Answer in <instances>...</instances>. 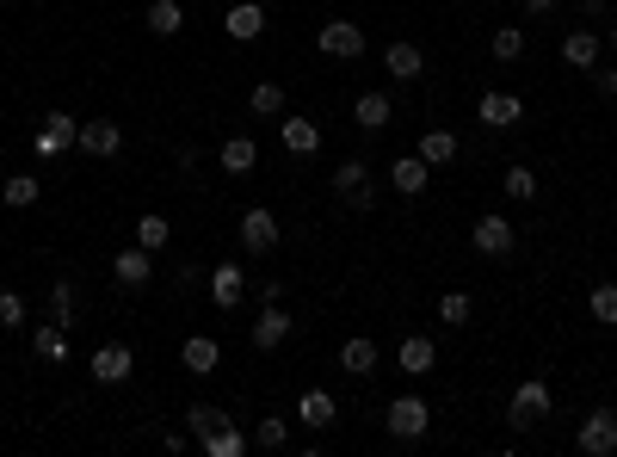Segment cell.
I'll return each mask as SVG.
<instances>
[{"instance_id": "cell-1", "label": "cell", "mask_w": 617, "mask_h": 457, "mask_svg": "<svg viewBox=\"0 0 617 457\" xmlns=\"http://www.w3.org/2000/svg\"><path fill=\"white\" fill-rule=\"evenodd\" d=\"M383 427H389V439H420V433L432 427V408H426L420 396H395V402L383 408Z\"/></svg>"}, {"instance_id": "cell-2", "label": "cell", "mask_w": 617, "mask_h": 457, "mask_svg": "<svg viewBox=\"0 0 617 457\" xmlns=\"http://www.w3.org/2000/svg\"><path fill=\"white\" fill-rule=\"evenodd\" d=\"M574 451H580V457H611V451H617V414H611V408H599V414L580 420Z\"/></svg>"}, {"instance_id": "cell-3", "label": "cell", "mask_w": 617, "mask_h": 457, "mask_svg": "<svg viewBox=\"0 0 617 457\" xmlns=\"http://www.w3.org/2000/svg\"><path fill=\"white\" fill-rule=\"evenodd\" d=\"M315 44H321V56H328V62H358V56H365V31H358L352 19H328Z\"/></svg>"}, {"instance_id": "cell-4", "label": "cell", "mask_w": 617, "mask_h": 457, "mask_svg": "<svg viewBox=\"0 0 617 457\" xmlns=\"http://www.w3.org/2000/svg\"><path fill=\"white\" fill-rule=\"evenodd\" d=\"M556 408V396H550V383H537V377H525L519 390H513V408H506V420H513V427H537L543 414Z\"/></svg>"}, {"instance_id": "cell-5", "label": "cell", "mask_w": 617, "mask_h": 457, "mask_svg": "<svg viewBox=\"0 0 617 457\" xmlns=\"http://www.w3.org/2000/svg\"><path fill=\"white\" fill-rule=\"evenodd\" d=\"M334 192H340L352 210H377V186H371V167H365V161H340V167H334Z\"/></svg>"}, {"instance_id": "cell-6", "label": "cell", "mask_w": 617, "mask_h": 457, "mask_svg": "<svg viewBox=\"0 0 617 457\" xmlns=\"http://www.w3.org/2000/svg\"><path fill=\"white\" fill-rule=\"evenodd\" d=\"M87 371H93V383H130L136 377V353H130L124 340H105L99 353L87 359Z\"/></svg>"}, {"instance_id": "cell-7", "label": "cell", "mask_w": 617, "mask_h": 457, "mask_svg": "<svg viewBox=\"0 0 617 457\" xmlns=\"http://www.w3.org/2000/svg\"><path fill=\"white\" fill-rule=\"evenodd\" d=\"M241 248H247V254H260V260H266V254L278 248V217H272L266 204L241 210Z\"/></svg>"}, {"instance_id": "cell-8", "label": "cell", "mask_w": 617, "mask_h": 457, "mask_svg": "<svg viewBox=\"0 0 617 457\" xmlns=\"http://www.w3.org/2000/svg\"><path fill=\"white\" fill-rule=\"evenodd\" d=\"M75 149H81V155H93V161H105V155H118V149H124V130H118L112 118H87V124H81V136H75Z\"/></svg>"}, {"instance_id": "cell-9", "label": "cell", "mask_w": 617, "mask_h": 457, "mask_svg": "<svg viewBox=\"0 0 617 457\" xmlns=\"http://www.w3.org/2000/svg\"><path fill=\"white\" fill-rule=\"evenodd\" d=\"M75 136H81V118L50 112V118H44V130H38V143H31V149H38V161H56L68 143H75Z\"/></svg>"}, {"instance_id": "cell-10", "label": "cell", "mask_w": 617, "mask_h": 457, "mask_svg": "<svg viewBox=\"0 0 617 457\" xmlns=\"http://www.w3.org/2000/svg\"><path fill=\"white\" fill-rule=\"evenodd\" d=\"M476 118H482L488 130H513V124L525 118V99H519V93H482V99H476Z\"/></svg>"}, {"instance_id": "cell-11", "label": "cell", "mask_w": 617, "mask_h": 457, "mask_svg": "<svg viewBox=\"0 0 617 457\" xmlns=\"http://www.w3.org/2000/svg\"><path fill=\"white\" fill-rule=\"evenodd\" d=\"M469 241H476V254H488V260H506V254H513V223H506V217H476V235H469Z\"/></svg>"}, {"instance_id": "cell-12", "label": "cell", "mask_w": 617, "mask_h": 457, "mask_svg": "<svg viewBox=\"0 0 617 457\" xmlns=\"http://www.w3.org/2000/svg\"><path fill=\"white\" fill-rule=\"evenodd\" d=\"M223 31H229L235 44H253L266 31V7H260V0H235V7L223 13Z\"/></svg>"}, {"instance_id": "cell-13", "label": "cell", "mask_w": 617, "mask_h": 457, "mask_svg": "<svg viewBox=\"0 0 617 457\" xmlns=\"http://www.w3.org/2000/svg\"><path fill=\"white\" fill-rule=\"evenodd\" d=\"M290 328H297V322H290L278 303H266V309H260V322H253V353H278V346L290 340Z\"/></svg>"}, {"instance_id": "cell-14", "label": "cell", "mask_w": 617, "mask_h": 457, "mask_svg": "<svg viewBox=\"0 0 617 457\" xmlns=\"http://www.w3.org/2000/svg\"><path fill=\"white\" fill-rule=\"evenodd\" d=\"M112 278H118L124 291H142V285L155 278V254H149V248H124V254L112 260Z\"/></svg>"}, {"instance_id": "cell-15", "label": "cell", "mask_w": 617, "mask_h": 457, "mask_svg": "<svg viewBox=\"0 0 617 457\" xmlns=\"http://www.w3.org/2000/svg\"><path fill=\"white\" fill-rule=\"evenodd\" d=\"M426 180H432V167H426L420 155H395V161H389V186L402 192V198H420Z\"/></svg>"}, {"instance_id": "cell-16", "label": "cell", "mask_w": 617, "mask_h": 457, "mask_svg": "<svg viewBox=\"0 0 617 457\" xmlns=\"http://www.w3.org/2000/svg\"><path fill=\"white\" fill-rule=\"evenodd\" d=\"M247 297V272L241 266H210V303L216 309H241Z\"/></svg>"}, {"instance_id": "cell-17", "label": "cell", "mask_w": 617, "mask_h": 457, "mask_svg": "<svg viewBox=\"0 0 617 457\" xmlns=\"http://www.w3.org/2000/svg\"><path fill=\"white\" fill-rule=\"evenodd\" d=\"M599 56H605V44H599V31H587V25H574L562 38V62L568 68H599Z\"/></svg>"}, {"instance_id": "cell-18", "label": "cell", "mask_w": 617, "mask_h": 457, "mask_svg": "<svg viewBox=\"0 0 617 457\" xmlns=\"http://www.w3.org/2000/svg\"><path fill=\"white\" fill-rule=\"evenodd\" d=\"M179 365H186L192 377H210L216 365H223V346H216L210 334H192L186 346H179Z\"/></svg>"}, {"instance_id": "cell-19", "label": "cell", "mask_w": 617, "mask_h": 457, "mask_svg": "<svg viewBox=\"0 0 617 457\" xmlns=\"http://www.w3.org/2000/svg\"><path fill=\"white\" fill-rule=\"evenodd\" d=\"M395 359H402L408 377H426V371H439V346H432L426 334H402V353Z\"/></svg>"}, {"instance_id": "cell-20", "label": "cell", "mask_w": 617, "mask_h": 457, "mask_svg": "<svg viewBox=\"0 0 617 457\" xmlns=\"http://www.w3.org/2000/svg\"><path fill=\"white\" fill-rule=\"evenodd\" d=\"M383 68H389L395 81H420V75H426V56H420V44H402V38H395V44L383 50Z\"/></svg>"}, {"instance_id": "cell-21", "label": "cell", "mask_w": 617, "mask_h": 457, "mask_svg": "<svg viewBox=\"0 0 617 457\" xmlns=\"http://www.w3.org/2000/svg\"><path fill=\"white\" fill-rule=\"evenodd\" d=\"M297 420H303V427H334L340 402H334L328 390H303V396H297Z\"/></svg>"}, {"instance_id": "cell-22", "label": "cell", "mask_w": 617, "mask_h": 457, "mask_svg": "<svg viewBox=\"0 0 617 457\" xmlns=\"http://www.w3.org/2000/svg\"><path fill=\"white\" fill-rule=\"evenodd\" d=\"M216 167L235 173V180H241V173H253V167H260V149H253V136H229L223 155H216Z\"/></svg>"}, {"instance_id": "cell-23", "label": "cell", "mask_w": 617, "mask_h": 457, "mask_svg": "<svg viewBox=\"0 0 617 457\" xmlns=\"http://www.w3.org/2000/svg\"><path fill=\"white\" fill-rule=\"evenodd\" d=\"M142 25H149L155 38H179V31H186V7H179V0H155V7L142 13Z\"/></svg>"}, {"instance_id": "cell-24", "label": "cell", "mask_w": 617, "mask_h": 457, "mask_svg": "<svg viewBox=\"0 0 617 457\" xmlns=\"http://www.w3.org/2000/svg\"><path fill=\"white\" fill-rule=\"evenodd\" d=\"M340 371H346V377H371V371H377V340H365V334L346 340V346H340Z\"/></svg>"}, {"instance_id": "cell-25", "label": "cell", "mask_w": 617, "mask_h": 457, "mask_svg": "<svg viewBox=\"0 0 617 457\" xmlns=\"http://www.w3.org/2000/svg\"><path fill=\"white\" fill-rule=\"evenodd\" d=\"M0 198H7V210H31V204L44 198V180H38V173H7Z\"/></svg>"}, {"instance_id": "cell-26", "label": "cell", "mask_w": 617, "mask_h": 457, "mask_svg": "<svg viewBox=\"0 0 617 457\" xmlns=\"http://www.w3.org/2000/svg\"><path fill=\"white\" fill-rule=\"evenodd\" d=\"M31 353L50 359V365H68V328H62V322H44L38 334H31Z\"/></svg>"}, {"instance_id": "cell-27", "label": "cell", "mask_w": 617, "mask_h": 457, "mask_svg": "<svg viewBox=\"0 0 617 457\" xmlns=\"http://www.w3.org/2000/svg\"><path fill=\"white\" fill-rule=\"evenodd\" d=\"M352 118H358V130H383V124L395 118V105H389V93H358Z\"/></svg>"}, {"instance_id": "cell-28", "label": "cell", "mask_w": 617, "mask_h": 457, "mask_svg": "<svg viewBox=\"0 0 617 457\" xmlns=\"http://www.w3.org/2000/svg\"><path fill=\"white\" fill-rule=\"evenodd\" d=\"M278 136H284V149H290V155H315V149H321V130H315L309 118H284V124H278Z\"/></svg>"}, {"instance_id": "cell-29", "label": "cell", "mask_w": 617, "mask_h": 457, "mask_svg": "<svg viewBox=\"0 0 617 457\" xmlns=\"http://www.w3.org/2000/svg\"><path fill=\"white\" fill-rule=\"evenodd\" d=\"M420 161H426V167L457 161V136H451V130H426V136H420Z\"/></svg>"}, {"instance_id": "cell-30", "label": "cell", "mask_w": 617, "mask_h": 457, "mask_svg": "<svg viewBox=\"0 0 617 457\" xmlns=\"http://www.w3.org/2000/svg\"><path fill=\"white\" fill-rule=\"evenodd\" d=\"M223 420H229L223 408H210V402H192V408H186V433H192V439L204 445V439H210L216 427H223Z\"/></svg>"}, {"instance_id": "cell-31", "label": "cell", "mask_w": 617, "mask_h": 457, "mask_svg": "<svg viewBox=\"0 0 617 457\" xmlns=\"http://www.w3.org/2000/svg\"><path fill=\"white\" fill-rule=\"evenodd\" d=\"M173 241V223L167 217H136V248H149V254H161Z\"/></svg>"}, {"instance_id": "cell-32", "label": "cell", "mask_w": 617, "mask_h": 457, "mask_svg": "<svg viewBox=\"0 0 617 457\" xmlns=\"http://www.w3.org/2000/svg\"><path fill=\"white\" fill-rule=\"evenodd\" d=\"M247 445H253V439H247V433H235L229 420H223V427H216V433L204 439V451H210V457H241Z\"/></svg>"}, {"instance_id": "cell-33", "label": "cell", "mask_w": 617, "mask_h": 457, "mask_svg": "<svg viewBox=\"0 0 617 457\" xmlns=\"http://www.w3.org/2000/svg\"><path fill=\"white\" fill-rule=\"evenodd\" d=\"M247 105H253V118H278V112H284V87H278V81H260V87L247 93Z\"/></svg>"}, {"instance_id": "cell-34", "label": "cell", "mask_w": 617, "mask_h": 457, "mask_svg": "<svg viewBox=\"0 0 617 457\" xmlns=\"http://www.w3.org/2000/svg\"><path fill=\"white\" fill-rule=\"evenodd\" d=\"M253 445H260V451H284V445H290V427H284L278 414H260V427H253Z\"/></svg>"}, {"instance_id": "cell-35", "label": "cell", "mask_w": 617, "mask_h": 457, "mask_svg": "<svg viewBox=\"0 0 617 457\" xmlns=\"http://www.w3.org/2000/svg\"><path fill=\"white\" fill-rule=\"evenodd\" d=\"M50 322H75V285H68V278H56V285H50Z\"/></svg>"}, {"instance_id": "cell-36", "label": "cell", "mask_w": 617, "mask_h": 457, "mask_svg": "<svg viewBox=\"0 0 617 457\" xmlns=\"http://www.w3.org/2000/svg\"><path fill=\"white\" fill-rule=\"evenodd\" d=\"M506 198L531 204V198H537V173H531V167H506Z\"/></svg>"}, {"instance_id": "cell-37", "label": "cell", "mask_w": 617, "mask_h": 457, "mask_svg": "<svg viewBox=\"0 0 617 457\" xmlns=\"http://www.w3.org/2000/svg\"><path fill=\"white\" fill-rule=\"evenodd\" d=\"M494 56H500V62H519V56H525V31H519V25H500V31H494Z\"/></svg>"}, {"instance_id": "cell-38", "label": "cell", "mask_w": 617, "mask_h": 457, "mask_svg": "<svg viewBox=\"0 0 617 457\" xmlns=\"http://www.w3.org/2000/svg\"><path fill=\"white\" fill-rule=\"evenodd\" d=\"M587 309L599 315L605 328H617V285H593V297H587Z\"/></svg>"}, {"instance_id": "cell-39", "label": "cell", "mask_w": 617, "mask_h": 457, "mask_svg": "<svg viewBox=\"0 0 617 457\" xmlns=\"http://www.w3.org/2000/svg\"><path fill=\"white\" fill-rule=\"evenodd\" d=\"M439 322H445V328H463V322H469V297H463V291H445V297H439Z\"/></svg>"}, {"instance_id": "cell-40", "label": "cell", "mask_w": 617, "mask_h": 457, "mask_svg": "<svg viewBox=\"0 0 617 457\" xmlns=\"http://www.w3.org/2000/svg\"><path fill=\"white\" fill-rule=\"evenodd\" d=\"M0 328H7V334L25 328V297L19 291H0Z\"/></svg>"}, {"instance_id": "cell-41", "label": "cell", "mask_w": 617, "mask_h": 457, "mask_svg": "<svg viewBox=\"0 0 617 457\" xmlns=\"http://www.w3.org/2000/svg\"><path fill=\"white\" fill-rule=\"evenodd\" d=\"M593 87H599L605 99H617V68H593Z\"/></svg>"}, {"instance_id": "cell-42", "label": "cell", "mask_w": 617, "mask_h": 457, "mask_svg": "<svg viewBox=\"0 0 617 457\" xmlns=\"http://www.w3.org/2000/svg\"><path fill=\"white\" fill-rule=\"evenodd\" d=\"M525 13H531V19H550V13H556V0H525Z\"/></svg>"}, {"instance_id": "cell-43", "label": "cell", "mask_w": 617, "mask_h": 457, "mask_svg": "<svg viewBox=\"0 0 617 457\" xmlns=\"http://www.w3.org/2000/svg\"><path fill=\"white\" fill-rule=\"evenodd\" d=\"M580 7H587V13H605V7H611V0H580Z\"/></svg>"}, {"instance_id": "cell-44", "label": "cell", "mask_w": 617, "mask_h": 457, "mask_svg": "<svg viewBox=\"0 0 617 457\" xmlns=\"http://www.w3.org/2000/svg\"><path fill=\"white\" fill-rule=\"evenodd\" d=\"M611 56H617V19H611Z\"/></svg>"}, {"instance_id": "cell-45", "label": "cell", "mask_w": 617, "mask_h": 457, "mask_svg": "<svg viewBox=\"0 0 617 457\" xmlns=\"http://www.w3.org/2000/svg\"><path fill=\"white\" fill-rule=\"evenodd\" d=\"M482 7H494V0H482Z\"/></svg>"}]
</instances>
